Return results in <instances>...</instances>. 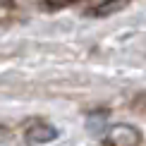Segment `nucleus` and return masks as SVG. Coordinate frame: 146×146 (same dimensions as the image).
<instances>
[{"label":"nucleus","instance_id":"obj_1","mask_svg":"<svg viewBox=\"0 0 146 146\" xmlns=\"http://www.w3.org/2000/svg\"><path fill=\"white\" fill-rule=\"evenodd\" d=\"M144 137L137 127L127 125V122H117L113 127H108L106 137H103V144L106 146H137L141 144Z\"/></svg>","mask_w":146,"mask_h":146},{"label":"nucleus","instance_id":"obj_2","mask_svg":"<svg viewBox=\"0 0 146 146\" xmlns=\"http://www.w3.org/2000/svg\"><path fill=\"white\" fill-rule=\"evenodd\" d=\"M55 137H58V129L50 122H46V120H34V122H29L27 129H24V139H27L29 144H48Z\"/></svg>","mask_w":146,"mask_h":146},{"label":"nucleus","instance_id":"obj_3","mask_svg":"<svg viewBox=\"0 0 146 146\" xmlns=\"http://www.w3.org/2000/svg\"><path fill=\"white\" fill-rule=\"evenodd\" d=\"M129 5H132V0H103V3H98L91 10V15L94 17H110V15L122 12L125 7H129Z\"/></svg>","mask_w":146,"mask_h":146},{"label":"nucleus","instance_id":"obj_5","mask_svg":"<svg viewBox=\"0 0 146 146\" xmlns=\"http://www.w3.org/2000/svg\"><path fill=\"white\" fill-rule=\"evenodd\" d=\"M7 137H10L7 127H5V125H0V144H3V141H7Z\"/></svg>","mask_w":146,"mask_h":146},{"label":"nucleus","instance_id":"obj_4","mask_svg":"<svg viewBox=\"0 0 146 146\" xmlns=\"http://www.w3.org/2000/svg\"><path fill=\"white\" fill-rule=\"evenodd\" d=\"M132 108H134V113L139 115H146V91L134 96V101H132Z\"/></svg>","mask_w":146,"mask_h":146}]
</instances>
